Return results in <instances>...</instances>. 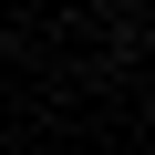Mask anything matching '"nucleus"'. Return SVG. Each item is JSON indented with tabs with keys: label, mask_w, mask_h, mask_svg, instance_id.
<instances>
[]
</instances>
